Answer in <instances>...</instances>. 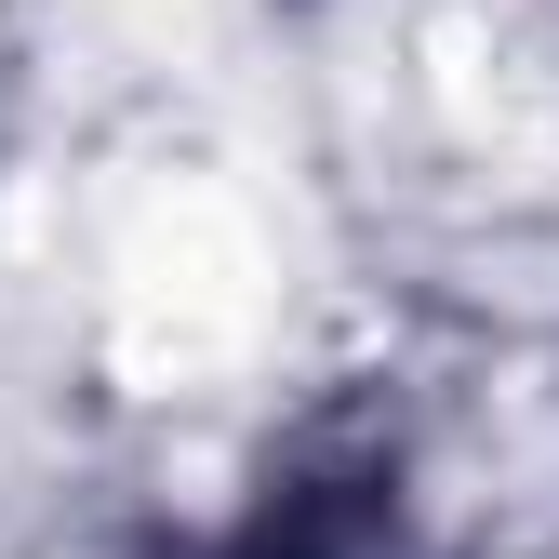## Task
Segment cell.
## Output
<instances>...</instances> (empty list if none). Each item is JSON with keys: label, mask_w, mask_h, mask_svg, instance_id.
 <instances>
[{"label": "cell", "mask_w": 559, "mask_h": 559, "mask_svg": "<svg viewBox=\"0 0 559 559\" xmlns=\"http://www.w3.org/2000/svg\"><path fill=\"white\" fill-rule=\"evenodd\" d=\"M240 559H373V507H294V520H266Z\"/></svg>", "instance_id": "cell-1"}]
</instances>
